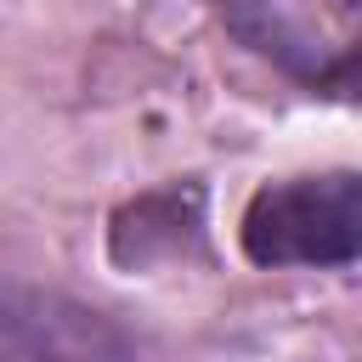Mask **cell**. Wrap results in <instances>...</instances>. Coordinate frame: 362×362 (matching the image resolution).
<instances>
[{"label": "cell", "instance_id": "6da1fadb", "mask_svg": "<svg viewBox=\"0 0 362 362\" xmlns=\"http://www.w3.org/2000/svg\"><path fill=\"white\" fill-rule=\"evenodd\" d=\"M243 255L255 266H351L362 255V181L356 170L272 181L243 209Z\"/></svg>", "mask_w": 362, "mask_h": 362}]
</instances>
